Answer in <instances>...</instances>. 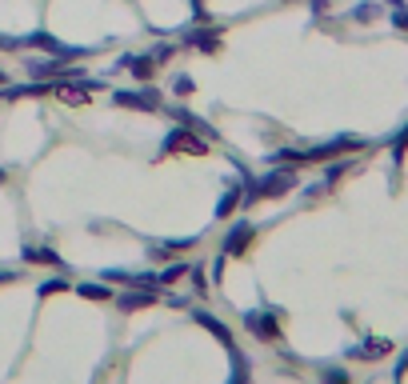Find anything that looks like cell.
Listing matches in <instances>:
<instances>
[{"instance_id":"2","label":"cell","mask_w":408,"mask_h":384,"mask_svg":"<svg viewBox=\"0 0 408 384\" xmlns=\"http://www.w3.org/2000/svg\"><path fill=\"white\" fill-rule=\"evenodd\" d=\"M116 104H121V108L153 112V108H160V96H156V92H116Z\"/></svg>"},{"instance_id":"1","label":"cell","mask_w":408,"mask_h":384,"mask_svg":"<svg viewBox=\"0 0 408 384\" xmlns=\"http://www.w3.org/2000/svg\"><path fill=\"white\" fill-rule=\"evenodd\" d=\"M288 184H292V172H288V168H285V172L276 168V172H268L265 181H256V184H248V192H245V201L253 204V201H260V196H280V192H285Z\"/></svg>"},{"instance_id":"6","label":"cell","mask_w":408,"mask_h":384,"mask_svg":"<svg viewBox=\"0 0 408 384\" xmlns=\"http://www.w3.org/2000/svg\"><path fill=\"white\" fill-rule=\"evenodd\" d=\"M384 353H388V340H368L364 348H357V356H364V360H372V356L380 360Z\"/></svg>"},{"instance_id":"4","label":"cell","mask_w":408,"mask_h":384,"mask_svg":"<svg viewBox=\"0 0 408 384\" xmlns=\"http://www.w3.org/2000/svg\"><path fill=\"white\" fill-rule=\"evenodd\" d=\"M168 152H204V144L200 141H193L184 128H176L173 136H168Z\"/></svg>"},{"instance_id":"3","label":"cell","mask_w":408,"mask_h":384,"mask_svg":"<svg viewBox=\"0 0 408 384\" xmlns=\"http://www.w3.org/2000/svg\"><path fill=\"white\" fill-rule=\"evenodd\" d=\"M245 320L260 340H276V336H280V320H276L272 313H253V316H245Z\"/></svg>"},{"instance_id":"9","label":"cell","mask_w":408,"mask_h":384,"mask_svg":"<svg viewBox=\"0 0 408 384\" xmlns=\"http://www.w3.org/2000/svg\"><path fill=\"white\" fill-rule=\"evenodd\" d=\"M397 24H400V29H408V12H397Z\"/></svg>"},{"instance_id":"8","label":"cell","mask_w":408,"mask_h":384,"mask_svg":"<svg viewBox=\"0 0 408 384\" xmlns=\"http://www.w3.org/2000/svg\"><path fill=\"white\" fill-rule=\"evenodd\" d=\"M325 380H328V384H348V373H340V368H332V373H328Z\"/></svg>"},{"instance_id":"5","label":"cell","mask_w":408,"mask_h":384,"mask_svg":"<svg viewBox=\"0 0 408 384\" xmlns=\"http://www.w3.org/2000/svg\"><path fill=\"white\" fill-rule=\"evenodd\" d=\"M248 241H253V228H248V224H240V228H236V233L225 241V256H236V253H240V248H245Z\"/></svg>"},{"instance_id":"7","label":"cell","mask_w":408,"mask_h":384,"mask_svg":"<svg viewBox=\"0 0 408 384\" xmlns=\"http://www.w3.org/2000/svg\"><path fill=\"white\" fill-rule=\"evenodd\" d=\"M81 293L84 296H96V300H108V288H101V284H84Z\"/></svg>"}]
</instances>
